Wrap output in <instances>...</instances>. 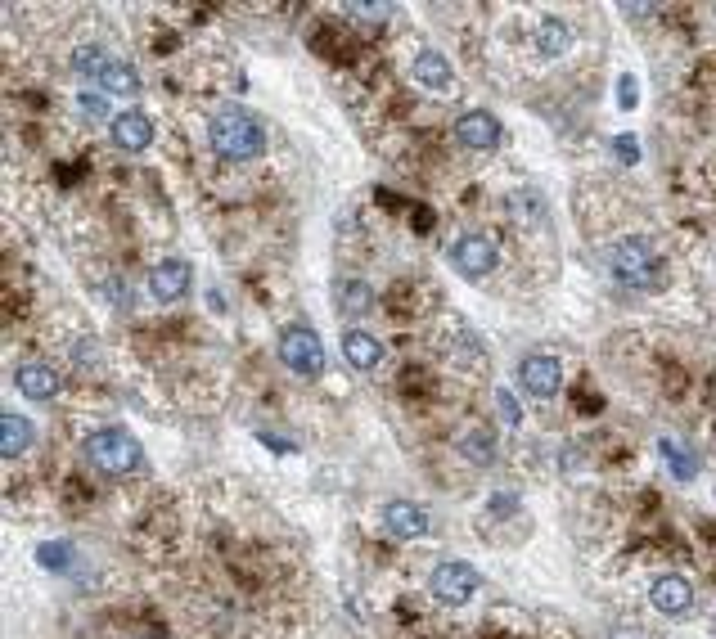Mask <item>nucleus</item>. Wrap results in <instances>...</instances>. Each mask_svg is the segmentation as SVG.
Wrapping results in <instances>:
<instances>
[{
    "instance_id": "obj_21",
    "label": "nucleus",
    "mask_w": 716,
    "mask_h": 639,
    "mask_svg": "<svg viewBox=\"0 0 716 639\" xmlns=\"http://www.w3.org/2000/svg\"><path fill=\"white\" fill-rule=\"evenodd\" d=\"M109 63H113V59H109L104 50H95V45H82V50H73V72H82V77H95V81H100Z\"/></svg>"
},
{
    "instance_id": "obj_2",
    "label": "nucleus",
    "mask_w": 716,
    "mask_h": 639,
    "mask_svg": "<svg viewBox=\"0 0 716 639\" xmlns=\"http://www.w3.org/2000/svg\"><path fill=\"white\" fill-rule=\"evenodd\" d=\"M86 459H91L100 473H131V468H140L145 450H140V441L131 437L127 428H104V432L86 437Z\"/></svg>"
},
{
    "instance_id": "obj_14",
    "label": "nucleus",
    "mask_w": 716,
    "mask_h": 639,
    "mask_svg": "<svg viewBox=\"0 0 716 639\" xmlns=\"http://www.w3.org/2000/svg\"><path fill=\"white\" fill-rule=\"evenodd\" d=\"M343 356L352 369H374L383 360V347H379V338H370L365 329H347L343 333Z\"/></svg>"
},
{
    "instance_id": "obj_5",
    "label": "nucleus",
    "mask_w": 716,
    "mask_h": 639,
    "mask_svg": "<svg viewBox=\"0 0 716 639\" xmlns=\"http://www.w3.org/2000/svg\"><path fill=\"white\" fill-rule=\"evenodd\" d=\"M451 266L469 279L491 275V270H496V243H491L487 234H460V239L451 243Z\"/></svg>"
},
{
    "instance_id": "obj_18",
    "label": "nucleus",
    "mask_w": 716,
    "mask_h": 639,
    "mask_svg": "<svg viewBox=\"0 0 716 639\" xmlns=\"http://www.w3.org/2000/svg\"><path fill=\"white\" fill-rule=\"evenodd\" d=\"M374 306V293L365 279H338V311L343 315H365Z\"/></svg>"
},
{
    "instance_id": "obj_20",
    "label": "nucleus",
    "mask_w": 716,
    "mask_h": 639,
    "mask_svg": "<svg viewBox=\"0 0 716 639\" xmlns=\"http://www.w3.org/2000/svg\"><path fill=\"white\" fill-rule=\"evenodd\" d=\"M100 86H104V95H136V90H140V77L131 72V63H118V59H113L109 68H104Z\"/></svg>"
},
{
    "instance_id": "obj_1",
    "label": "nucleus",
    "mask_w": 716,
    "mask_h": 639,
    "mask_svg": "<svg viewBox=\"0 0 716 639\" xmlns=\"http://www.w3.org/2000/svg\"><path fill=\"white\" fill-rule=\"evenodd\" d=\"M208 140H212V153H221L226 162H248L262 153V122L239 113V108H226V113L212 122Z\"/></svg>"
},
{
    "instance_id": "obj_15",
    "label": "nucleus",
    "mask_w": 716,
    "mask_h": 639,
    "mask_svg": "<svg viewBox=\"0 0 716 639\" xmlns=\"http://www.w3.org/2000/svg\"><path fill=\"white\" fill-rule=\"evenodd\" d=\"M28 446H32V423L23 419V414H5V419H0V455L19 459Z\"/></svg>"
},
{
    "instance_id": "obj_4",
    "label": "nucleus",
    "mask_w": 716,
    "mask_h": 639,
    "mask_svg": "<svg viewBox=\"0 0 716 639\" xmlns=\"http://www.w3.org/2000/svg\"><path fill=\"white\" fill-rule=\"evenodd\" d=\"M280 360L302 378H316L325 369V347H320V333L307 324H293L280 333Z\"/></svg>"
},
{
    "instance_id": "obj_16",
    "label": "nucleus",
    "mask_w": 716,
    "mask_h": 639,
    "mask_svg": "<svg viewBox=\"0 0 716 639\" xmlns=\"http://www.w3.org/2000/svg\"><path fill=\"white\" fill-rule=\"evenodd\" d=\"M532 41H536V50H541L545 59H554V54H563L572 45V27L559 23V18H541L536 32H532Z\"/></svg>"
},
{
    "instance_id": "obj_22",
    "label": "nucleus",
    "mask_w": 716,
    "mask_h": 639,
    "mask_svg": "<svg viewBox=\"0 0 716 639\" xmlns=\"http://www.w3.org/2000/svg\"><path fill=\"white\" fill-rule=\"evenodd\" d=\"M662 450H667V459H671V473L680 477V482H689V477L698 473V464H694V455L689 450H680L676 441H662Z\"/></svg>"
},
{
    "instance_id": "obj_13",
    "label": "nucleus",
    "mask_w": 716,
    "mask_h": 639,
    "mask_svg": "<svg viewBox=\"0 0 716 639\" xmlns=\"http://www.w3.org/2000/svg\"><path fill=\"white\" fill-rule=\"evenodd\" d=\"M149 288H154L158 302H176V297L190 293V266H185V261H163V266L149 275Z\"/></svg>"
},
{
    "instance_id": "obj_6",
    "label": "nucleus",
    "mask_w": 716,
    "mask_h": 639,
    "mask_svg": "<svg viewBox=\"0 0 716 639\" xmlns=\"http://www.w3.org/2000/svg\"><path fill=\"white\" fill-rule=\"evenodd\" d=\"M478 590V572L469 563H442L433 572V594L442 603H469Z\"/></svg>"
},
{
    "instance_id": "obj_17",
    "label": "nucleus",
    "mask_w": 716,
    "mask_h": 639,
    "mask_svg": "<svg viewBox=\"0 0 716 639\" xmlns=\"http://www.w3.org/2000/svg\"><path fill=\"white\" fill-rule=\"evenodd\" d=\"M410 72H415V81H419V86H428V90H446V86H451V63H446L437 50L419 54Z\"/></svg>"
},
{
    "instance_id": "obj_29",
    "label": "nucleus",
    "mask_w": 716,
    "mask_h": 639,
    "mask_svg": "<svg viewBox=\"0 0 716 639\" xmlns=\"http://www.w3.org/2000/svg\"><path fill=\"white\" fill-rule=\"evenodd\" d=\"M622 104H626V108L635 104V81H631V77H622Z\"/></svg>"
},
{
    "instance_id": "obj_24",
    "label": "nucleus",
    "mask_w": 716,
    "mask_h": 639,
    "mask_svg": "<svg viewBox=\"0 0 716 639\" xmlns=\"http://www.w3.org/2000/svg\"><path fill=\"white\" fill-rule=\"evenodd\" d=\"M82 113H86V117H95V122H104V117H109L113 108H109V99H100V95H82Z\"/></svg>"
},
{
    "instance_id": "obj_7",
    "label": "nucleus",
    "mask_w": 716,
    "mask_h": 639,
    "mask_svg": "<svg viewBox=\"0 0 716 639\" xmlns=\"http://www.w3.org/2000/svg\"><path fill=\"white\" fill-rule=\"evenodd\" d=\"M518 383L527 387V396L545 401V396L559 392L563 369H559V360H554V356H527L523 365H518Z\"/></svg>"
},
{
    "instance_id": "obj_8",
    "label": "nucleus",
    "mask_w": 716,
    "mask_h": 639,
    "mask_svg": "<svg viewBox=\"0 0 716 639\" xmlns=\"http://www.w3.org/2000/svg\"><path fill=\"white\" fill-rule=\"evenodd\" d=\"M649 599L662 617H685V612L694 608V585H689L685 576H662V581H653Z\"/></svg>"
},
{
    "instance_id": "obj_25",
    "label": "nucleus",
    "mask_w": 716,
    "mask_h": 639,
    "mask_svg": "<svg viewBox=\"0 0 716 639\" xmlns=\"http://www.w3.org/2000/svg\"><path fill=\"white\" fill-rule=\"evenodd\" d=\"M64 558H68V545H41V563H46V567H55V572H59V563H64Z\"/></svg>"
},
{
    "instance_id": "obj_11",
    "label": "nucleus",
    "mask_w": 716,
    "mask_h": 639,
    "mask_svg": "<svg viewBox=\"0 0 716 639\" xmlns=\"http://www.w3.org/2000/svg\"><path fill=\"white\" fill-rule=\"evenodd\" d=\"M113 140H118L127 153H140V149H149V140H154V122H149L140 108L118 113L113 117Z\"/></svg>"
},
{
    "instance_id": "obj_23",
    "label": "nucleus",
    "mask_w": 716,
    "mask_h": 639,
    "mask_svg": "<svg viewBox=\"0 0 716 639\" xmlns=\"http://www.w3.org/2000/svg\"><path fill=\"white\" fill-rule=\"evenodd\" d=\"M347 14H352V18H370V23H388L392 9L388 5H347Z\"/></svg>"
},
{
    "instance_id": "obj_3",
    "label": "nucleus",
    "mask_w": 716,
    "mask_h": 639,
    "mask_svg": "<svg viewBox=\"0 0 716 639\" xmlns=\"http://www.w3.org/2000/svg\"><path fill=\"white\" fill-rule=\"evenodd\" d=\"M658 252H653L649 239H622L613 248V275L622 279L626 288H644L658 279Z\"/></svg>"
},
{
    "instance_id": "obj_27",
    "label": "nucleus",
    "mask_w": 716,
    "mask_h": 639,
    "mask_svg": "<svg viewBox=\"0 0 716 639\" xmlns=\"http://www.w3.org/2000/svg\"><path fill=\"white\" fill-rule=\"evenodd\" d=\"M608 639H649L644 630H635V626H613L608 630Z\"/></svg>"
},
{
    "instance_id": "obj_26",
    "label": "nucleus",
    "mask_w": 716,
    "mask_h": 639,
    "mask_svg": "<svg viewBox=\"0 0 716 639\" xmlns=\"http://www.w3.org/2000/svg\"><path fill=\"white\" fill-rule=\"evenodd\" d=\"M496 405H500V414H505V423H518V405H514V396H509V392H496Z\"/></svg>"
},
{
    "instance_id": "obj_28",
    "label": "nucleus",
    "mask_w": 716,
    "mask_h": 639,
    "mask_svg": "<svg viewBox=\"0 0 716 639\" xmlns=\"http://www.w3.org/2000/svg\"><path fill=\"white\" fill-rule=\"evenodd\" d=\"M617 158H622V162H635V140H626V135H622V140H617Z\"/></svg>"
},
{
    "instance_id": "obj_12",
    "label": "nucleus",
    "mask_w": 716,
    "mask_h": 639,
    "mask_svg": "<svg viewBox=\"0 0 716 639\" xmlns=\"http://www.w3.org/2000/svg\"><path fill=\"white\" fill-rule=\"evenodd\" d=\"M455 135H460V144H469V149H496L500 122L491 113H464L460 122H455Z\"/></svg>"
},
{
    "instance_id": "obj_10",
    "label": "nucleus",
    "mask_w": 716,
    "mask_h": 639,
    "mask_svg": "<svg viewBox=\"0 0 716 639\" xmlns=\"http://www.w3.org/2000/svg\"><path fill=\"white\" fill-rule=\"evenodd\" d=\"M383 527H388L392 536H401V540H415V536H424L428 531V513L419 509V504H410V500H392L388 509H383Z\"/></svg>"
},
{
    "instance_id": "obj_19",
    "label": "nucleus",
    "mask_w": 716,
    "mask_h": 639,
    "mask_svg": "<svg viewBox=\"0 0 716 639\" xmlns=\"http://www.w3.org/2000/svg\"><path fill=\"white\" fill-rule=\"evenodd\" d=\"M460 455L469 459V464H478V468H487L491 459H496V446H491V432L487 428H469V432H460Z\"/></svg>"
},
{
    "instance_id": "obj_9",
    "label": "nucleus",
    "mask_w": 716,
    "mask_h": 639,
    "mask_svg": "<svg viewBox=\"0 0 716 639\" xmlns=\"http://www.w3.org/2000/svg\"><path fill=\"white\" fill-rule=\"evenodd\" d=\"M14 383H19V392L28 396V401H50V396H59V374L50 365H41V360H23Z\"/></svg>"
}]
</instances>
